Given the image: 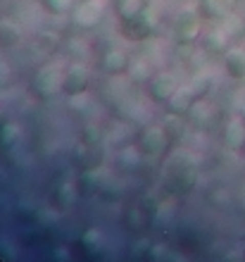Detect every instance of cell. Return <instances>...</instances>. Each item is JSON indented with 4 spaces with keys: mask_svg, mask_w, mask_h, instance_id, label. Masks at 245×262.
<instances>
[{
    "mask_svg": "<svg viewBox=\"0 0 245 262\" xmlns=\"http://www.w3.org/2000/svg\"><path fill=\"white\" fill-rule=\"evenodd\" d=\"M171 145L169 136H167V131L164 126H145V129L138 131L136 136V148L141 155H148V158H157V155H162L167 148Z\"/></svg>",
    "mask_w": 245,
    "mask_h": 262,
    "instance_id": "6da1fadb",
    "label": "cell"
},
{
    "mask_svg": "<svg viewBox=\"0 0 245 262\" xmlns=\"http://www.w3.org/2000/svg\"><path fill=\"white\" fill-rule=\"evenodd\" d=\"M31 89L38 98L48 100V98L62 93V74L55 64H43L31 79Z\"/></svg>",
    "mask_w": 245,
    "mask_h": 262,
    "instance_id": "7a4b0ae2",
    "label": "cell"
},
{
    "mask_svg": "<svg viewBox=\"0 0 245 262\" xmlns=\"http://www.w3.org/2000/svg\"><path fill=\"white\" fill-rule=\"evenodd\" d=\"M119 31L126 41H148L150 36L155 34V21L150 17L148 10L138 12L136 17H129V19H119Z\"/></svg>",
    "mask_w": 245,
    "mask_h": 262,
    "instance_id": "3957f363",
    "label": "cell"
},
{
    "mask_svg": "<svg viewBox=\"0 0 245 262\" xmlns=\"http://www.w3.org/2000/svg\"><path fill=\"white\" fill-rule=\"evenodd\" d=\"M200 31H203V21L197 10H184L174 19V41L179 46H191L193 41H197Z\"/></svg>",
    "mask_w": 245,
    "mask_h": 262,
    "instance_id": "277c9868",
    "label": "cell"
},
{
    "mask_svg": "<svg viewBox=\"0 0 245 262\" xmlns=\"http://www.w3.org/2000/svg\"><path fill=\"white\" fill-rule=\"evenodd\" d=\"M167 179H169L171 188H176L179 193H186L195 184V169H193V165L188 160L179 155L176 162H171L169 169H167Z\"/></svg>",
    "mask_w": 245,
    "mask_h": 262,
    "instance_id": "5b68a950",
    "label": "cell"
},
{
    "mask_svg": "<svg viewBox=\"0 0 245 262\" xmlns=\"http://www.w3.org/2000/svg\"><path fill=\"white\" fill-rule=\"evenodd\" d=\"M88 83H91L88 69L83 67V64H72V67L62 74V93L69 98L81 96V93H86Z\"/></svg>",
    "mask_w": 245,
    "mask_h": 262,
    "instance_id": "8992f818",
    "label": "cell"
},
{
    "mask_svg": "<svg viewBox=\"0 0 245 262\" xmlns=\"http://www.w3.org/2000/svg\"><path fill=\"white\" fill-rule=\"evenodd\" d=\"M105 7H107L105 0H83L81 5L74 10V24L81 29L98 27L102 14H105Z\"/></svg>",
    "mask_w": 245,
    "mask_h": 262,
    "instance_id": "52a82bcc",
    "label": "cell"
},
{
    "mask_svg": "<svg viewBox=\"0 0 245 262\" xmlns=\"http://www.w3.org/2000/svg\"><path fill=\"white\" fill-rule=\"evenodd\" d=\"M148 93L155 103H169L176 93V79L171 74H155L148 81Z\"/></svg>",
    "mask_w": 245,
    "mask_h": 262,
    "instance_id": "ba28073f",
    "label": "cell"
},
{
    "mask_svg": "<svg viewBox=\"0 0 245 262\" xmlns=\"http://www.w3.org/2000/svg\"><path fill=\"white\" fill-rule=\"evenodd\" d=\"M131 67V57L126 50L122 48H115V50H107L105 55H102L100 60V69L105 72V74H124L126 69Z\"/></svg>",
    "mask_w": 245,
    "mask_h": 262,
    "instance_id": "9c48e42d",
    "label": "cell"
},
{
    "mask_svg": "<svg viewBox=\"0 0 245 262\" xmlns=\"http://www.w3.org/2000/svg\"><path fill=\"white\" fill-rule=\"evenodd\" d=\"M238 5V0H200V10L197 12L207 17V19H221L224 14L233 12Z\"/></svg>",
    "mask_w": 245,
    "mask_h": 262,
    "instance_id": "30bf717a",
    "label": "cell"
},
{
    "mask_svg": "<svg viewBox=\"0 0 245 262\" xmlns=\"http://www.w3.org/2000/svg\"><path fill=\"white\" fill-rule=\"evenodd\" d=\"M224 143L231 150H240L245 145V122L240 117H233L224 129Z\"/></svg>",
    "mask_w": 245,
    "mask_h": 262,
    "instance_id": "8fae6325",
    "label": "cell"
},
{
    "mask_svg": "<svg viewBox=\"0 0 245 262\" xmlns=\"http://www.w3.org/2000/svg\"><path fill=\"white\" fill-rule=\"evenodd\" d=\"M224 69L231 79H236V81H245V53L243 50H226Z\"/></svg>",
    "mask_w": 245,
    "mask_h": 262,
    "instance_id": "7c38bea8",
    "label": "cell"
},
{
    "mask_svg": "<svg viewBox=\"0 0 245 262\" xmlns=\"http://www.w3.org/2000/svg\"><path fill=\"white\" fill-rule=\"evenodd\" d=\"M21 41V31L19 27L10 19H3L0 21V50H10V48H17Z\"/></svg>",
    "mask_w": 245,
    "mask_h": 262,
    "instance_id": "4fadbf2b",
    "label": "cell"
},
{
    "mask_svg": "<svg viewBox=\"0 0 245 262\" xmlns=\"http://www.w3.org/2000/svg\"><path fill=\"white\" fill-rule=\"evenodd\" d=\"M21 129L17 122H3L0 124V150H12L19 143Z\"/></svg>",
    "mask_w": 245,
    "mask_h": 262,
    "instance_id": "5bb4252c",
    "label": "cell"
},
{
    "mask_svg": "<svg viewBox=\"0 0 245 262\" xmlns=\"http://www.w3.org/2000/svg\"><path fill=\"white\" fill-rule=\"evenodd\" d=\"M219 21H221V27L219 29L224 31L226 38H238V36L245 34V19L240 17V14L229 12V14H224Z\"/></svg>",
    "mask_w": 245,
    "mask_h": 262,
    "instance_id": "9a60e30c",
    "label": "cell"
},
{
    "mask_svg": "<svg viewBox=\"0 0 245 262\" xmlns=\"http://www.w3.org/2000/svg\"><path fill=\"white\" fill-rule=\"evenodd\" d=\"M143 10H148V0H117V14H119V19L136 17Z\"/></svg>",
    "mask_w": 245,
    "mask_h": 262,
    "instance_id": "2e32d148",
    "label": "cell"
},
{
    "mask_svg": "<svg viewBox=\"0 0 245 262\" xmlns=\"http://www.w3.org/2000/svg\"><path fill=\"white\" fill-rule=\"evenodd\" d=\"M43 5H46V10H50V12L60 14V12H67V10H72L74 0H43Z\"/></svg>",
    "mask_w": 245,
    "mask_h": 262,
    "instance_id": "e0dca14e",
    "label": "cell"
},
{
    "mask_svg": "<svg viewBox=\"0 0 245 262\" xmlns=\"http://www.w3.org/2000/svg\"><path fill=\"white\" fill-rule=\"evenodd\" d=\"M10 76H12V74H10V67H7V64L0 60V89L10 83Z\"/></svg>",
    "mask_w": 245,
    "mask_h": 262,
    "instance_id": "ac0fdd59",
    "label": "cell"
},
{
    "mask_svg": "<svg viewBox=\"0 0 245 262\" xmlns=\"http://www.w3.org/2000/svg\"><path fill=\"white\" fill-rule=\"evenodd\" d=\"M243 105H245V91H243Z\"/></svg>",
    "mask_w": 245,
    "mask_h": 262,
    "instance_id": "d6986e66",
    "label": "cell"
}]
</instances>
